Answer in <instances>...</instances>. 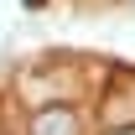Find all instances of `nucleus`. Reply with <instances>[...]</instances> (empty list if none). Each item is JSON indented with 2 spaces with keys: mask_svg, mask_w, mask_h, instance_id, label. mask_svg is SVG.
I'll use <instances>...</instances> for the list:
<instances>
[{
  "mask_svg": "<svg viewBox=\"0 0 135 135\" xmlns=\"http://www.w3.org/2000/svg\"><path fill=\"white\" fill-rule=\"evenodd\" d=\"M31 135H78V114H73L68 104H57V109H42V114L31 119Z\"/></svg>",
  "mask_w": 135,
  "mask_h": 135,
  "instance_id": "nucleus-2",
  "label": "nucleus"
},
{
  "mask_svg": "<svg viewBox=\"0 0 135 135\" xmlns=\"http://www.w3.org/2000/svg\"><path fill=\"white\" fill-rule=\"evenodd\" d=\"M104 125H109V130H130L135 125V78L130 73H125L114 83V94L104 99Z\"/></svg>",
  "mask_w": 135,
  "mask_h": 135,
  "instance_id": "nucleus-1",
  "label": "nucleus"
}]
</instances>
